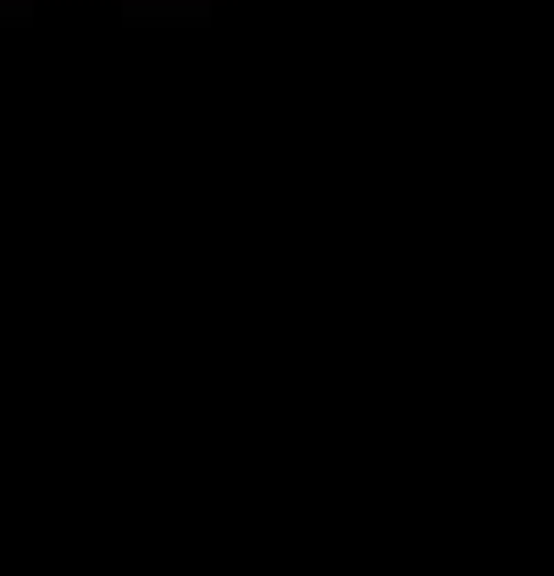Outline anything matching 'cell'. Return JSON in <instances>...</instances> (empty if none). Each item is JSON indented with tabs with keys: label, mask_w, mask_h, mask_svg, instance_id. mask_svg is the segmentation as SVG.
Wrapping results in <instances>:
<instances>
[]
</instances>
